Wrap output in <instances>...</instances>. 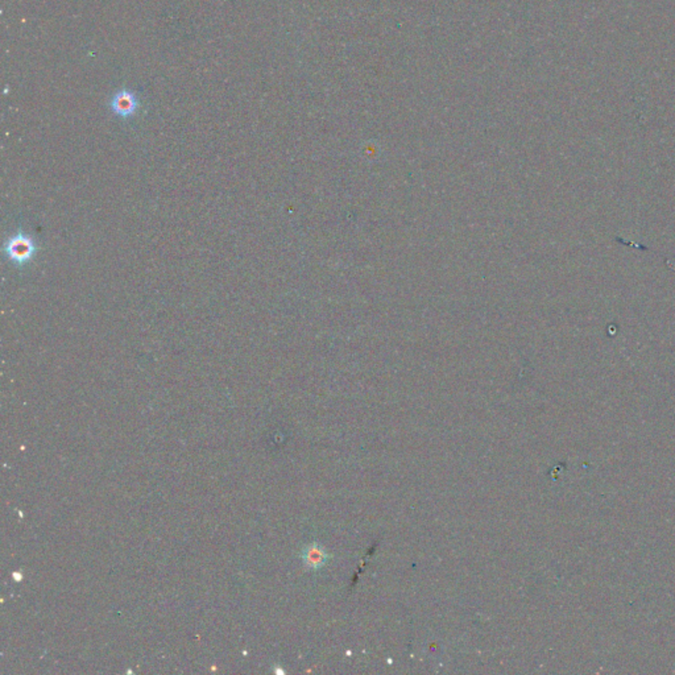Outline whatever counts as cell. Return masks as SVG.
<instances>
[{"label": "cell", "instance_id": "1", "mask_svg": "<svg viewBox=\"0 0 675 675\" xmlns=\"http://www.w3.org/2000/svg\"><path fill=\"white\" fill-rule=\"evenodd\" d=\"M40 247L38 240L23 228L8 236L3 244L7 260L16 268H24L36 259Z\"/></svg>", "mask_w": 675, "mask_h": 675}, {"label": "cell", "instance_id": "3", "mask_svg": "<svg viewBox=\"0 0 675 675\" xmlns=\"http://www.w3.org/2000/svg\"><path fill=\"white\" fill-rule=\"evenodd\" d=\"M303 560L309 567L317 569V567H319L325 563L326 553L324 551V549H321L318 546H310L303 553Z\"/></svg>", "mask_w": 675, "mask_h": 675}, {"label": "cell", "instance_id": "2", "mask_svg": "<svg viewBox=\"0 0 675 675\" xmlns=\"http://www.w3.org/2000/svg\"><path fill=\"white\" fill-rule=\"evenodd\" d=\"M139 99L138 97L130 90L117 91V94L111 99V111L122 119H130L135 117L138 110H139Z\"/></svg>", "mask_w": 675, "mask_h": 675}]
</instances>
